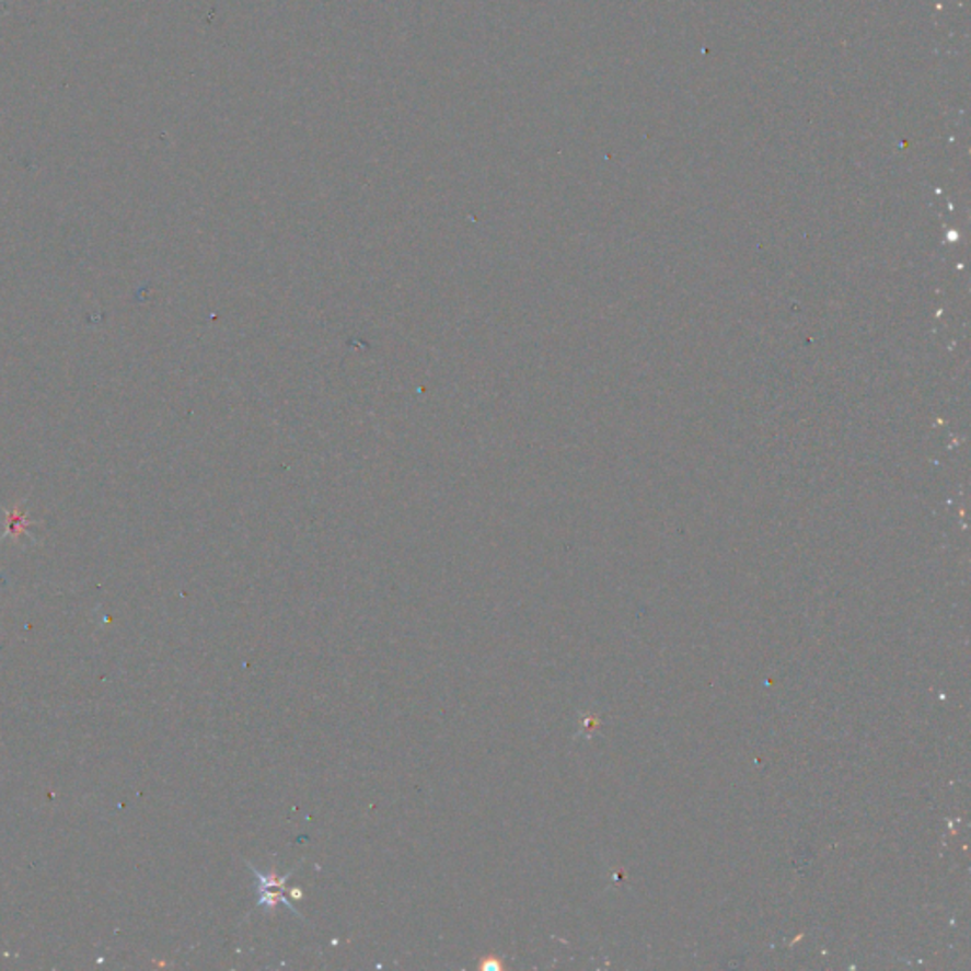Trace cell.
<instances>
[{
	"mask_svg": "<svg viewBox=\"0 0 971 971\" xmlns=\"http://www.w3.org/2000/svg\"><path fill=\"white\" fill-rule=\"evenodd\" d=\"M289 893H291V898H294V900H300V898H302V892H300L298 888H292L291 892Z\"/></svg>",
	"mask_w": 971,
	"mask_h": 971,
	"instance_id": "1",
	"label": "cell"
}]
</instances>
